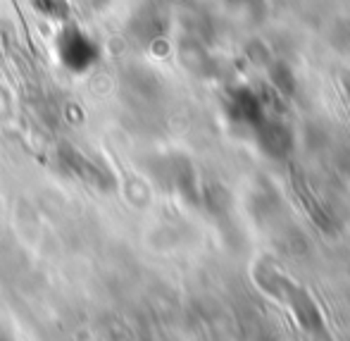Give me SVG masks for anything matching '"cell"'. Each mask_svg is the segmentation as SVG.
Masks as SVG:
<instances>
[{
    "instance_id": "6da1fadb",
    "label": "cell",
    "mask_w": 350,
    "mask_h": 341,
    "mask_svg": "<svg viewBox=\"0 0 350 341\" xmlns=\"http://www.w3.org/2000/svg\"><path fill=\"white\" fill-rule=\"evenodd\" d=\"M55 51L60 62L65 65L70 72H86L98 62L100 58V48L98 43L88 36L86 31H81L79 27L65 24L62 31L57 34V43Z\"/></svg>"
},
{
    "instance_id": "7a4b0ae2",
    "label": "cell",
    "mask_w": 350,
    "mask_h": 341,
    "mask_svg": "<svg viewBox=\"0 0 350 341\" xmlns=\"http://www.w3.org/2000/svg\"><path fill=\"white\" fill-rule=\"evenodd\" d=\"M31 5L41 17L53 19V22L67 24V19H70V14H72L67 0H31Z\"/></svg>"
}]
</instances>
